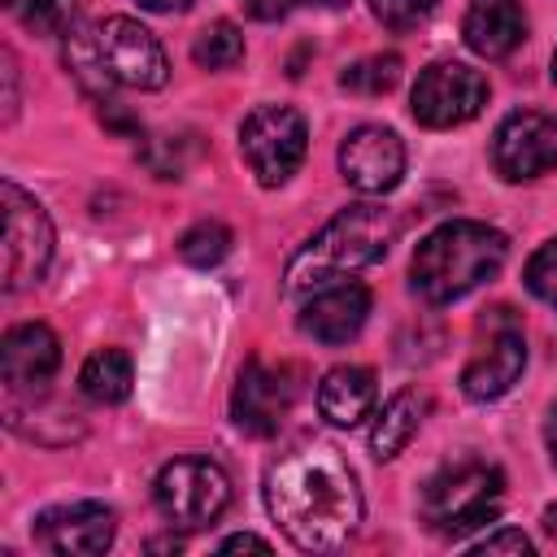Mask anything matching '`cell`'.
I'll list each match as a JSON object with an SVG mask.
<instances>
[{
	"label": "cell",
	"instance_id": "6da1fadb",
	"mask_svg": "<svg viewBox=\"0 0 557 557\" xmlns=\"http://www.w3.org/2000/svg\"><path fill=\"white\" fill-rule=\"evenodd\" d=\"M265 505L283 535L305 553H335L361 522V487L331 444H300L265 470Z\"/></svg>",
	"mask_w": 557,
	"mask_h": 557
},
{
	"label": "cell",
	"instance_id": "7a4b0ae2",
	"mask_svg": "<svg viewBox=\"0 0 557 557\" xmlns=\"http://www.w3.org/2000/svg\"><path fill=\"white\" fill-rule=\"evenodd\" d=\"M400 235V218L383 205H348L339 209L313 239L300 244V252L287 261L283 287L287 296L318 292L331 278H344L352 270H366L387 257V248Z\"/></svg>",
	"mask_w": 557,
	"mask_h": 557
},
{
	"label": "cell",
	"instance_id": "3957f363",
	"mask_svg": "<svg viewBox=\"0 0 557 557\" xmlns=\"http://www.w3.org/2000/svg\"><path fill=\"white\" fill-rule=\"evenodd\" d=\"M505 257H509V239L496 226L457 218V222L435 226L418 244L409 278L422 300L448 305V300H461L466 292H474L479 283H487L505 265Z\"/></svg>",
	"mask_w": 557,
	"mask_h": 557
},
{
	"label": "cell",
	"instance_id": "277c9868",
	"mask_svg": "<svg viewBox=\"0 0 557 557\" xmlns=\"http://www.w3.org/2000/svg\"><path fill=\"white\" fill-rule=\"evenodd\" d=\"M505 500V474L487 461H457L426 479L422 487V518L440 535H466L483 522H496Z\"/></svg>",
	"mask_w": 557,
	"mask_h": 557
},
{
	"label": "cell",
	"instance_id": "5b68a950",
	"mask_svg": "<svg viewBox=\"0 0 557 557\" xmlns=\"http://www.w3.org/2000/svg\"><path fill=\"white\" fill-rule=\"evenodd\" d=\"M0 209H4V244H0V278L4 292H22L44 278L52 261V222L35 196H26L17 183H0Z\"/></svg>",
	"mask_w": 557,
	"mask_h": 557
},
{
	"label": "cell",
	"instance_id": "8992f818",
	"mask_svg": "<svg viewBox=\"0 0 557 557\" xmlns=\"http://www.w3.org/2000/svg\"><path fill=\"white\" fill-rule=\"evenodd\" d=\"M152 500L170 518V527L200 531V527L218 522L222 509L231 505V479L209 457H178V461L161 466V474L152 483Z\"/></svg>",
	"mask_w": 557,
	"mask_h": 557
},
{
	"label": "cell",
	"instance_id": "52a82bcc",
	"mask_svg": "<svg viewBox=\"0 0 557 557\" xmlns=\"http://www.w3.org/2000/svg\"><path fill=\"white\" fill-rule=\"evenodd\" d=\"M309 148V126L292 104H257L239 122V152L261 187H283Z\"/></svg>",
	"mask_w": 557,
	"mask_h": 557
},
{
	"label": "cell",
	"instance_id": "ba28073f",
	"mask_svg": "<svg viewBox=\"0 0 557 557\" xmlns=\"http://www.w3.org/2000/svg\"><path fill=\"white\" fill-rule=\"evenodd\" d=\"M483 104H487V78L461 61H431L409 91L413 122L431 126V131L461 126V122L479 117Z\"/></svg>",
	"mask_w": 557,
	"mask_h": 557
},
{
	"label": "cell",
	"instance_id": "9c48e42d",
	"mask_svg": "<svg viewBox=\"0 0 557 557\" xmlns=\"http://www.w3.org/2000/svg\"><path fill=\"white\" fill-rule=\"evenodd\" d=\"M91 35H96L100 65H104V74L113 83L139 87V91L165 87V78H170L165 48L157 44V35L148 26H139L135 17H104Z\"/></svg>",
	"mask_w": 557,
	"mask_h": 557
},
{
	"label": "cell",
	"instance_id": "30bf717a",
	"mask_svg": "<svg viewBox=\"0 0 557 557\" xmlns=\"http://www.w3.org/2000/svg\"><path fill=\"white\" fill-rule=\"evenodd\" d=\"M483 331H487V344L461 370V392L470 400H496V396H505L522 379V370H527V339H522L518 318L505 305L483 318Z\"/></svg>",
	"mask_w": 557,
	"mask_h": 557
},
{
	"label": "cell",
	"instance_id": "8fae6325",
	"mask_svg": "<svg viewBox=\"0 0 557 557\" xmlns=\"http://www.w3.org/2000/svg\"><path fill=\"white\" fill-rule=\"evenodd\" d=\"M296 396H300V383L292 366H265L261 357H248L231 392V418L248 435H274L287 409L296 405Z\"/></svg>",
	"mask_w": 557,
	"mask_h": 557
},
{
	"label": "cell",
	"instance_id": "7c38bea8",
	"mask_svg": "<svg viewBox=\"0 0 557 557\" xmlns=\"http://www.w3.org/2000/svg\"><path fill=\"white\" fill-rule=\"evenodd\" d=\"M492 165L509 183L557 170V113H540V109L509 113L492 135Z\"/></svg>",
	"mask_w": 557,
	"mask_h": 557
},
{
	"label": "cell",
	"instance_id": "4fadbf2b",
	"mask_svg": "<svg viewBox=\"0 0 557 557\" xmlns=\"http://www.w3.org/2000/svg\"><path fill=\"white\" fill-rule=\"evenodd\" d=\"M339 174L361 196H383L405 174V144L392 126H357L339 144Z\"/></svg>",
	"mask_w": 557,
	"mask_h": 557
},
{
	"label": "cell",
	"instance_id": "5bb4252c",
	"mask_svg": "<svg viewBox=\"0 0 557 557\" xmlns=\"http://www.w3.org/2000/svg\"><path fill=\"white\" fill-rule=\"evenodd\" d=\"M113 509L100 500H70L35 518V540L61 557H96L113 544Z\"/></svg>",
	"mask_w": 557,
	"mask_h": 557
},
{
	"label": "cell",
	"instance_id": "9a60e30c",
	"mask_svg": "<svg viewBox=\"0 0 557 557\" xmlns=\"http://www.w3.org/2000/svg\"><path fill=\"white\" fill-rule=\"evenodd\" d=\"M370 318V287L348 283V278H331L318 292H309V300L300 305V331L318 344H348L361 335Z\"/></svg>",
	"mask_w": 557,
	"mask_h": 557
},
{
	"label": "cell",
	"instance_id": "2e32d148",
	"mask_svg": "<svg viewBox=\"0 0 557 557\" xmlns=\"http://www.w3.org/2000/svg\"><path fill=\"white\" fill-rule=\"evenodd\" d=\"M61 366V339L44 322H22L0 339V374L13 392H39Z\"/></svg>",
	"mask_w": 557,
	"mask_h": 557
},
{
	"label": "cell",
	"instance_id": "e0dca14e",
	"mask_svg": "<svg viewBox=\"0 0 557 557\" xmlns=\"http://www.w3.org/2000/svg\"><path fill=\"white\" fill-rule=\"evenodd\" d=\"M461 35H466L470 52H479L487 61H500V57H509L522 44L527 13H522L518 0H470Z\"/></svg>",
	"mask_w": 557,
	"mask_h": 557
},
{
	"label": "cell",
	"instance_id": "ac0fdd59",
	"mask_svg": "<svg viewBox=\"0 0 557 557\" xmlns=\"http://www.w3.org/2000/svg\"><path fill=\"white\" fill-rule=\"evenodd\" d=\"M379 400V383L370 366H335L318 383V413L335 426H357L370 418Z\"/></svg>",
	"mask_w": 557,
	"mask_h": 557
},
{
	"label": "cell",
	"instance_id": "d6986e66",
	"mask_svg": "<svg viewBox=\"0 0 557 557\" xmlns=\"http://www.w3.org/2000/svg\"><path fill=\"white\" fill-rule=\"evenodd\" d=\"M422 418H426V392H418V387L396 392V396L379 409V418H374V426H370V453H374L379 461H392V457L418 435Z\"/></svg>",
	"mask_w": 557,
	"mask_h": 557
},
{
	"label": "cell",
	"instance_id": "ffe728a7",
	"mask_svg": "<svg viewBox=\"0 0 557 557\" xmlns=\"http://www.w3.org/2000/svg\"><path fill=\"white\" fill-rule=\"evenodd\" d=\"M131 383H135V370L122 348H96L78 370V387L96 405H122L131 396Z\"/></svg>",
	"mask_w": 557,
	"mask_h": 557
},
{
	"label": "cell",
	"instance_id": "44dd1931",
	"mask_svg": "<svg viewBox=\"0 0 557 557\" xmlns=\"http://www.w3.org/2000/svg\"><path fill=\"white\" fill-rule=\"evenodd\" d=\"M396 83H400V57L396 52L361 57V61H352L339 74V87L344 91H357V96H387Z\"/></svg>",
	"mask_w": 557,
	"mask_h": 557
},
{
	"label": "cell",
	"instance_id": "7402d4cb",
	"mask_svg": "<svg viewBox=\"0 0 557 557\" xmlns=\"http://www.w3.org/2000/svg\"><path fill=\"white\" fill-rule=\"evenodd\" d=\"M239 57H244V35L235 22H209L191 44V61L200 70H231Z\"/></svg>",
	"mask_w": 557,
	"mask_h": 557
},
{
	"label": "cell",
	"instance_id": "603a6c76",
	"mask_svg": "<svg viewBox=\"0 0 557 557\" xmlns=\"http://www.w3.org/2000/svg\"><path fill=\"white\" fill-rule=\"evenodd\" d=\"M226 252H231V231L222 222H213V218H205V222H196V226H187L178 235V257L187 265H196V270L218 265Z\"/></svg>",
	"mask_w": 557,
	"mask_h": 557
},
{
	"label": "cell",
	"instance_id": "cb8c5ba5",
	"mask_svg": "<svg viewBox=\"0 0 557 557\" xmlns=\"http://www.w3.org/2000/svg\"><path fill=\"white\" fill-rule=\"evenodd\" d=\"M35 35H65L74 26V0H13Z\"/></svg>",
	"mask_w": 557,
	"mask_h": 557
},
{
	"label": "cell",
	"instance_id": "d4e9b609",
	"mask_svg": "<svg viewBox=\"0 0 557 557\" xmlns=\"http://www.w3.org/2000/svg\"><path fill=\"white\" fill-rule=\"evenodd\" d=\"M522 283H527V292L535 300H544V305L557 309V239H548V244H540L531 252V261L522 270Z\"/></svg>",
	"mask_w": 557,
	"mask_h": 557
},
{
	"label": "cell",
	"instance_id": "484cf974",
	"mask_svg": "<svg viewBox=\"0 0 557 557\" xmlns=\"http://www.w3.org/2000/svg\"><path fill=\"white\" fill-rule=\"evenodd\" d=\"M370 9H374V17H379L383 26L409 30V26H418V22L435 9V0H370Z\"/></svg>",
	"mask_w": 557,
	"mask_h": 557
},
{
	"label": "cell",
	"instance_id": "4316f807",
	"mask_svg": "<svg viewBox=\"0 0 557 557\" xmlns=\"http://www.w3.org/2000/svg\"><path fill=\"white\" fill-rule=\"evenodd\" d=\"M466 548H474V553H531V540L522 535V531H513V527H500V531H492V535H483V540H470Z\"/></svg>",
	"mask_w": 557,
	"mask_h": 557
},
{
	"label": "cell",
	"instance_id": "83f0119b",
	"mask_svg": "<svg viewBox=\"0 0 557 557\" xmlns=\"http://www.w3.org/2000/svg\"><path fill=\"white\" fill-rule=\"evenodd\" d=\"M239 4H244V13L257 17V22H278L296 0H239Z\"/></svg>",
	"mask_w": 557,
	"mask_h": 557
},
{
	"label": "cell",
	"instance_id": "f1b7e54d",
	"mask_svg": "<svg viewBox=\"0 0 557 557\" xmlns=\"http://www.w3.org/2000/svg\"><path fill=\"white\" fill-rule=\"evenodd\" d=\"M0 61H4V122H13V109H17V65H13L9 48L0 52Z\"/></svg>",
	"mask_w": 557,
	"mask_h": 557
},
{
	"label": "cell",
	"instance_id": "f546056e",
	"mask_svg": "<svg viewBox=\"0 0 557 557\" xmlns=\"http://www.w3.org/2000/svg\"><path fill=\"white\" fill-rule=\"evenodd\" d=\"M235 548H270V540H261V535H252V531H239V535H226L222 540V553H235Z\"/></svg>",
	"mask_w": 557,
	"mask_h": 557
},
{
	"label": "cell",
	"instance_id": "4dcf8cb0",
	"mask_svg": "<svg viewBox=\"0 0 557 557\" xmlns=\"http://www.w3.org/2000/svg\"><path fill=\"white\" fill-rule=\"evenodd\" d=\"M544 444H548V457L557 466V405L548 409V422H544Z\"/></svg>",
	"mask_w": 557,
	"mask_h": 557
},
{
	"label": "cell",
	"instance_id": "1f68e13d",
	"mask_svg": "<svg viewBox=\"0 0 557 557\" xmlns=\"http://www.w3.org/2000/svg\"><path fill=\"white\" fill-rule=\"evenodd\" d=\"M144 9H152V13H183L191 0H139Z\"/></svg>",
	"mask_w": 557,
	"mask_h": 557
},
{
	"label": "cell",
	"instance_id": "d6a6232c",
	"mask_svg": "<svg viewBox=\"0 0 557 557\" xmlns=\"http://www.w3.org/2000/svg\"><path fill=\"white\" fill-rule=\"evenodd\" d=\"M544 531L557 540V505H548V509H544Z\"/></svg>",
	"mask_w": 557,
	"mask_h": 557
},
{
	"label": "cell",
	"instance_id": "836d02e7",
	"mask_svg": "<svg viewBox=\"0 0 557 557\" xmlns=\"http://www.w3.org/2000/svg\"><path fill=\"white\" fill-rule=\"evenodd\" d=\"M296 4H318V9H339V4H348V0H296Z\"/></svg>",
	"mask_w": 557,
	"mask_h": 557
},
{
	"label": "cell",
	"instance_id": "e575fe53",
	"mask_svg": "<svg viewBox=\"0 0 557 557\" xmlns=\"http://www.w3.org/2000/svg\"><path fill=\"white\" fill-rule=\"evenodd\" d=\"M553 83H557V52H553Z\"/></svg>",
	"mask_w": 557,
	"mask_h": 557
}]
</instances>
